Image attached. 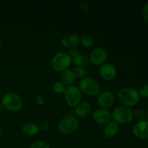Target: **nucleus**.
<instances>
[{"instance_id": "1", "label": "nucleus", "mask_w": 148, "mask_h": 148, "mask_svg": "<svg viewBox=\"0 0 148 148\" xmlns=\"http://www.w3.org/2000/svg\"><path fill=\"white\" fill-rule=\"evenodd\" d=\"M117 97L122 106L128 108L134 106L140 99L139 91L132 87H125L121 88L118 91Z\"/></svg>"}, {"instance_id": "2", "label": "nucleus", "mask_w": 148, "mask_h": 148, "mask_svg": "<svg viewBox=\"0 0 148 148\" xmlns=\"http://www.w3.org/2000/svg\"><path fill=\"white\" fill-rule=\"evenodd\" d=\"M23 105V99L15 92H7L1 98V106L11 112H17Z\"/></svg>"}, {"instance_id": "3", "label": "nucleus", "mask_w": 148, "mask_h": 148, "mask_svg": "<svg viewBox=\"0 0 148 148\" xmlns=\"http://www.w3.org/2000/svg\"><path fill=\"white\" fill-rule=\"evenodd\" d=\"M112 118L118 124H130L134 119V112L130 108L124 106L116 107L113 111Z\"/></svg>"}, {"instance_id": "4", "label": "nucleus", "mask_w": 148, "mask_h": 148, "mask_svg": "<svg viewBox=\"0 0 148 148\" xmlns=\"http://www.w3.org/2000/svg\"><path fill=\"white\" fill-rule=\"evenodd\" d=\"M78 88L82 93L88 96H96L101 92V87L98 82L90 77H85L81 79Z\"/></svg>"}, {"instance_id": "5", "label": "nucleus", "mask_w": 148, "mask_h": 148, "mask_svg": "<svg viewBox=\"0 0 148 148\" xmlns=\"http://www.w3.org/2000/svg\"><path fill=\"white\" fill-rule=\"evenodd\" d=\"M72 62L71 56L66 52H59L53 56L51 62V67L56 72H62L67 69Z\"/></svg>"}, {"instance_id": "6", "label": "nucleus", "mask_w": 148, "mask_h": 148, "mask_svg": "<svg viewBox=\"0 0 148 148\" xmlns=\"http://www.w3.org/2000/svg\"><path fill=\"white\" fill-rule=\"evenodd\" d=\"M79 121L74 115H68L62 118L59 122L58 128L59 132L64 134H72L77 130Z\"/></svg>"}, {"instance_id": "7", "label": "nucleus", "mask_w": 148, "mask_h": 148, "mask_svg": "<svg viewBox=\"0 0 148 148\" xmlns=\"http://www.w3.org/2000/svg\"><path fill=\"white\" fill-rule=\"evenodd\" d=\"M64 95L66 103L70 107H76L80 103L82 98V92L75 85L66 87Z\"/></svg>"}, {"instance_id": "8", "label": "nucleus", "mask_w": 148, "mask_h": 148, "mask_svg": "<svg viewBox=\"0 0 148 148\" xmlns=\"http://www.w3.org/2000/svg\"><path fill=\"white\" fill-rule=\"evenodd\" d=\"M89 61L95 66H101L105 64L107 58L108 53L106 50L102 47H96L92 49L90 53Z\"/></svg>"}, {"instance_id": "9", "label": "nucleus", "mask_w": 148, "mask_h": 148, "mask_svg": "<svg viewBox=\"0 0 148 148\" xmlns=\"http://www.w3.org/2000/svg\"><path fill=\"white\" fill-rule=\"evenodd\" d=\"M132 133L139 140H148V120L144 119L136 123L132 128Z\"/></svg>"}, {"instance_id": "10", "label": "nucleus", "mask_w": 148, "mask_h": 148, "mask_svg": "<svg viewBox=\"0 0 148 148\" xmlns=\"http://www.w3.org/2000/svg\"><path fill=\"white\" fill-rule=\"evenodd\" d=\"M92 119L94 121L99 125H106L111 121L112 115L108 110L98 108L92 114Z\"/></svg>"}, {"instance_id": "11", "label": "nucleus", "mask_w": 148, "mask_h": 148, "mask_svg": "<svg viewBox=\"0 0 148 148\" xmlns=\"http://www.w3.org/2000/svg\"><path fill=\"white\" fill-rule=\"evenodd\" d=\"M98 104L101 108L108 109L111 108L114 103L115 98L114 94L110 91H103L100 92L98 97Z\"/></svg>"}, {"instance_id": "12", "label": "nucleus", "mask_w": 148, "mask_h": 148, "mask_svg": "<svg viewBox=\"0 0 148 148\" xmlns=\"http://www.w3.org/2000/svg\"><path fill=\"white\" fill-rule=\"evenodd\" d=\"M99 74L101 77L105 80H113L116 77V68L112 64L105 63L101 66Z\"/></svg>"}, {"instance_id": "13", "label": "nucleus", "mask_w": 148, "mask_h": 148, "mask_svg": "<svg viewBox=\"0 0 148 148\" xmlns=\"http://www.w3.org/2000/svg\"><path fill=\"white\" fill-rule=\"evenodd\" d=\"M80 43L79 37L77 35L69 34L64 36L62 39V44L64 48L68 49H75L77 47Z\"/></svg>"}, {"instance_id": "14", "label": "nucleus", "mask_w": 148, "mask_h": 148, "mask_svg": "<svg viewBox=\"0 0 148 148\" xmlns=\"http://www.w3.org/2000/svg\"><path fill=\"white\" fill-rule=\"evenodd\" d=\"M91 111V106L88 102L79 103L75 109L77 118L83 119L88 116Z\"/></svg>"}, {"instance_id": "15", "label": "nucleus", "mask_w": 148, "mask_h": 148, "mask_svg": "<svg viewBox=\"0 0 148 148\" xmlns=\"http://www.w3.org/2000/svg\"><path fill=\"white\" fill-rule=\"evenodd\" d=\"M119 130V124L116 123L115 121H110L108 124L106 125L105 128H104V135L107 138H114V137L117 135Z\"/></svg>"}, {"instance_id": "16", "label": "nucleus", "mask_w": 148, "mask_h": 148, "mask_svg": "<svg viewBox=\"0 0 148 148\" xmlns=\"http://www.w3.org/2000/svg\"><path fill=\"white\" fill-rule=\"evenodd\" d=\"M22 131L25 135L28 137H34L37 135L39 132L38 125L32 122H27L23 124L22 127Z\"/></svg>"}, {"instance_id": "17", "label": "nucleus", "mask_w": 148, "mask_h": 148, "mask_svg": "<svg viewBox=\"0 0 148 148\" xmlns=\"http://www.w3.org/2000/svg\"><path fill=\"white\" fill-rule=\"evenodd\" d=\"M76 80V77L74 74L72 69H67L62 72L61 75V81L66 86L72 85V84Z\"/></svg>"}, {"instance_id": "18", "label": "nucleus", "mask_w": 148, "mask_h": 148, "mask_svg": "<svg viewBox=\"0 0 148 148\" xmlns=\"http://www.w3.org/2000/svg\"><path fill=\"white\" fill-rule=\"evenodd\" d=\"M89 62V57L87 55L82 54V53H79V55L72 59V62L75 65V66L84 67L88 64Z\"/></svg>"}, {"instance_id": "19", "label": "nucleus", "mask_w": 148, "mask_h": 148, "mask_svg": "<svg viewBox=\"0 0 148 148\" xmlns=\"http://www.w3.org/2000/svg\"><path fill=\"white\" fill-rule=\"evenodd\" d=\"M66 85H65L62 81H56L53 84L52 90L56 94H63L64 93L66 89Z\"/></svg>"}, {"instance_id": "20", "label": "nucleus", "mask_w": 148, "mask_h": 148, "mask_svg": "<svg viewBox=\"0 0 148 148\" xmlns=\"http://www.w3.org/2000/svg\"><path fill=\"white\" fill-rule=\"evenodd\" d=\"M79 40H80L81 44L85 48H87V49H90L94 44L93 39L90 36H87V35H83V36H81L79 38Z\"/></svg>"}, {"instance_id": "21", "label": "nucleus", "mask_w": 148, "mask_h": 148, "mask_svg": "<svg viewBox=\"0 0 148 148\" xmlns=\"http://www.w3.org/2000/svg\"><path fill=\"white\" fill-rule=\"evenodd\" d=\"M74 74H75L76 78H85L87 75V70L85 67L82 66H75L74 69H72Z\"/></svg>"}, {"instance_id": "22", "label": "nucleus", "mask_w": 148, "mask_h": 148, "mask_svg": "<svg viewBox=\"0 0 148 148\" xmlns=\"http://www.w3.org/2000/svg\"><path fill=\"white\" fill-rule=\"evenodd\" d=\"M134 118H135L136 120H137L138 121H143L145 118V112L140 108L135 110V111L134 112Z\"/></svg>"}, {"instance_id": "23", "label": "nucleus", "mask_w": 148, "mask_h": 148, "mask_svg": "<svg viewBox=\"0 0 148 148\" xmlns=\"http://www.w3.org/2000/svg\"><path fill=\"white\" fill-rule=\"evenodd\" d=\"M30 148H50L49 144L44 141H36L30 145Z\"/></svg>"}, {"instance_id": "24", "label": "nucleus", "mask_w": 148, "mask_h": 148, "mask_svg": "<svg viewBox=\"0 0 148 148\" xmlns=\"http://www.w3.org/2000/svg\"><path fill=\"white\" fill-rule=\"evenodd\" d=\"M139 93H140V97L144 98H148V84L143 85L140 88V90H139Z\"/></svg>"}, {"instance_id": "25", "label": "nucleus", "mask_w": 148, "mask_h": 148, "mask_svg": "<svg viewBox=\"0 0 148 148\" xmlns=\"http://www.w3.org/2000/svg\"><path fill=\"white\" fill-rule=\"evenodd\" d=\"M142 14H143V17L145 21L148 23V2L146 3L143 6V10H142Z\"/></svg>"}, {"instance_id": "26", "label": "nucleus", "mask_w": 148, "mask_h": 148, "mask_svg": "<svg viewBox=\"0 0 148 148\" xmlns=\"http://www.w3.org/2000/svg\"><path fill=\"white\" fill-rule=\"evenodd\" d=\"M49 126H50V124H49V121H42L38 125L39 130H42V131H46V130H47L49 128Z\"/></svg>"}, {"instance_id": "27", "label": "nucleus", "mask_w": 148, "mask_h": 148, "mask_svg": "<svg viewBox=\"0 0 148 148\" xmlns=\"http://www.w3.org/2000/svg\"><path fill=\"white\" fill-rule=\"evenodd\" d=\"M79 53H80V51H79V49H77V48H75V49H70L69 53H68V54L71 56L72 59H73L74 57H75V56H77V55H79Z\"/></svg>"}, {"instance_id": "28", "label": "nucleus", "mask_w": 148, "mask_h": 148, "mask_svg": "<svg viewBox=\"0 0 148 148\" xmlns=\"http://www.w3.org/2000/svg\"><path fill=\"white\" fill-rule=\"evenodd\" d=\"M36 103L39 106H42L45 103V98L43 95H38L37 97L36 98Z\"/></svg>"}, {"instance_id": "29", "label": "nucleus", "mask_w": 148, "mask_h": 148, "mask_svg": "<svg viewBox=\"0 0 148 148\" xmlns=\"http://www.w3.org/2000/svg\"><path fill=\"white\" fill-rule=\"evenodd\" d=\"M145 117L146 119H147V120H148V108H147V110H146L145 111Z\"/></svg>"}, {"instance_id": "30", "label": "nucleus", "mask_w": 148, "mask_h": 148, "mask_svg": "<svg viewBox=\"0 0 148 148\" xmlns=\"http://www.w3.org/2000/svg\"><path fill=\"white\" fill-rule=\"evenodd\" d=\"M1 134H2V127H1V124H0V136L1 135Z\"/></svg>"}, {"instance_id": "31", "label": "nucleus", "mask_w": 148, "mask_h": 148, "mask_svg": "<svg viewBox=\"0 0 148 148\" xmlns=\"http://www.w3.org/2000/svg\"><path fill=\"white\" fill-rule=\"evenodd\" d=\"M1 110H2V106H1V104L0 103V113H1Z\"/></svg>"}, {"instance_id": "32", "label": "nucleus", "mask_w": 148, "mask_h": 148, "mask_svg": "<svg viewBox=\"0 0 148 148\" xmlns=\"http://www.w3.org/2000/svg\"><path fill=\"white\" fill-rule=\"evenodd\" d=\"M1 43H1V39H0V46H1Z\"/></svg>"}]
</instances>
